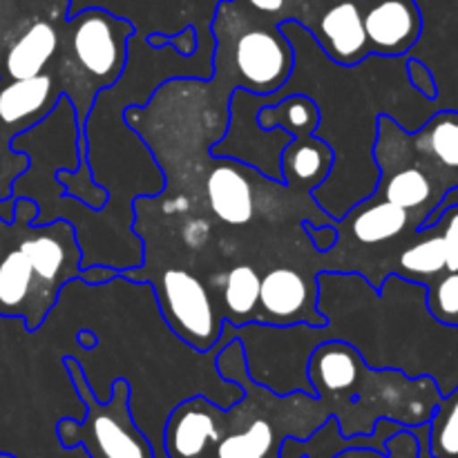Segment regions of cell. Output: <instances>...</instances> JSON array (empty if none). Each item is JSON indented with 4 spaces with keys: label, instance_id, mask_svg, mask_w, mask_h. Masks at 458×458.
Masks as SVG:
<instances>
[{
    "label": "cell",
    "instance_id": "cell-20",
    "mask_svg": "<svg viewBox=\"0 0 458 458\" xmlns=\"http://www.w3.org/2000/svg\"><path fill=\"white\" fill-rule=\"evenodd\" d=\"M407 81L419 94H423L428 101H438V81L434 76L432 67L425 65L419 56H407Z\"/></svg>",
    "mask_w": 458,
    "mask_h": 458
},
{
    "label": "cell",
    "instance_id": "cell-17",
    "mask_svg": "<svg viewBox=\"0 0 458 458\" xmlns=\"http://www.w3.org/2000/svg\"><path fill=\"white\" fill-rule=\"evenodd\" d=\"M258 123L264 130L282 128L291 137L313 134V130L320 123V110L313 98L304 97V94H289V97L280 98L276 106L259 107Z\"/></svg>",
    "mask_w": 458,
    "mask_h": 458
},
{
    "label": "cell",
    "instance_id": "cell-18",
    "mask_svg": "<svg viewBox=\"0 0 458 458\" xmlns=\"http://www.w3.org/2000/svg\"><path fill=\"white\" fill-rule=\"evenodd\" d=\"M428 452L432 458H458V385L443 394L429 419Z\"/></svg>",
    "mask_w": 458,
    "mask_h": 458
},
{
    "label": "cell",
    "instance_id": "cell-5",
    "mask_svg": "<svg viewBox=\"0 0 458 458\" xmlns=\"http://www.w3.org/2000/svg\"><path fill=\"white\" fill-rule=\"evenodd\" d=\"M72 385L85 405L81 420L61 419L56 438L65 450H83L88 458H157L152 441L130 410V383L116 378L106 403L94 396L83 367L74 356H63Z\"/></svg>",
    "mask_w": 458,
    "mask_h": 458
},
{
    "label": "cell",
    "instance_id": "cell-9",
    "mask_svg": "<svg viewBox=\"0 0 458 458\" xmlns=\"http://www.w3.org/2000/svg\"><path fill=\"white\" fill-rule=\"evenodd\" d=\"M295 22L338 65L353 67L371 56L362 27V0H302Z\"/></svg>",
    "mask_w": 458,
    "mask_h": 458
},
{
    "label": "cell",
    "instance_id": "cell-23",
    "mask_svg": "<svg viewBox=\"0 0 458 458\" xmlns=\"http://www.w3.org/2000/svg\"><path fill=\"white\" fill-rule=\"evenodd\" d=\"M119 273L121 271H116L114 267H103V264H97V267L83 268L79 280H83L85 284H89V286H101V284H107V282L116 280V277H119Z\"/></svg>",
    "mask_w": 458,
    "mask_h": 458
},
{
    "label": "cell",
    "instance_id": "cell-1",
    "mask_svg": "<svg viewBox=\"0 0 458 458\" xmlns=\"http://www.w3.org/2000/svg\"><path fill=\"white\" fill-rule=\"evenodd\" d=\"M309 380L343 437L371 434L380 419L403 428L429 423L443 396L432 376L410 378L394 367L376 369L344 340L318 344L309 360Z\"/></svg>",
    "mask_w": 458,
    "mask_h": 458
},
{
    "label": "cell",
    "instance_id": "cell-24",
    "mask_svg": "<svg viewBox=\"0 0 458 458\" xmlns=\"http://www.w3.org/2000/svg\"><path fill=\"white\" fill-rule=\"evenodd\" d=\"M277 458H280V456H277Z\"/></svg>",
    "mask_w": 458,
    "mask_h": 458
},
{
    "label": "cell",
    "instance_id": "cell-3",
    "mask_svg": "<svg viewBox=\"0 0 458 458\" xmlns=\"http://www.w3.org/2000/svg\"><path fill=\"white\" fill-rule=\"evenodd\" d=\"M134 31L128 18L98 4L67 16L54 70L74 106L81 130L97 94L112 88L123 74L128 40Z\"/></svg>",
    "mask_w": 458,
    "mask_h": 458
},
{
    "label": "cell",
    "instance_id": "cell-15",
    "mask_svg": "<svg viewBox=\"0 0 458 458\" xmlns=\"http://www.w3.org/2000/svg\"><path fill=\"white\" fill-rule=\"evenodd\" d=\"M334 165V150L316 134H295L280 159L282 182L295 192L311 195L325 183Z\"/></svg>",
    "mask_w": 458,
    "mask_h": 458
},
{
    "label": "cell",
    "instance_id": "cell-13",
    "mask_svg": "<svg viewBox=\"0 0 458 458\" xmlns=\"http://www.w3.org/2000/svg\"><path fill=\"white\" fill-rule=\"evenodd\" d=\"M403 428L401 423L389 419H380L376 423L371 434H356V437H343L340 434V425L334 416L325 420L316 432L309 438L300 441V438H284L280 445L277 456L280 458H335L347 450H356V447H369V450L387 454V441L398 434Z\"/></svg>",
    "mask_w": 458,
    "mask_h": 458
},
{
    "label": "cell",
    "instance_id": "cell-12",
    "mask_svg": "<svg viewBox=\"0 0 458 458\" xmlns=\"http://www.w3.org/2000/svg\"><path fill=\"white\" fill-rule=\"evenodd\" d=\"M362 27L376 56H407L423 36V12L416 0H362Z\"/></svg>",
    "mask_w": 458,
    "mask_h": 458
},
{
    "label": "cell",
    "instance_id": "cell-4",
    "mask_svg": "<svg viewBox=\"0 0 458 458\" xmlns=\"http://www.w3.org/2000/svg\"><path fill=\"white\" fill-rule=\"evenodd\" d=\"M143 242L141 267L121 271L132 284L146 282L164 325L195 352H210L222 338L224 313L204 273L157 240Z\"/></svg>",
    "mask_w": 458,
    "mask_h": 458
},
{
    "label": "cell",
    "instance_id": "cell-10",
    "mask_svg": "<svg viewBox=\"0 0 458 458\" xmlns=\"http://www.w3.org/2000/svg\"><path fill=\"white\" fill-rule=\"evenodd\" d=\"M56 307L22 253L12 224L0 219V316L21 318L27 331H36Z\"/></svg>",
    "mask_w": 458,
    "mask_h": 458
},
{
    "label": "cell",
    "instance_id": "cell-22",
    "mask_svg": "<svg viewBox=\"0 0 458 458\" xmlns=\"http://www.w3.org/2000/svg\"><path fill=\"white\" fill-rule=\"evenodd\" d=\"M164 45L174 47V52H179L182 56H191V54H195L197 47H199V34H197V27L188 25L173 36L164 34Z\"/></svg>",
    "mask_w": 458,
    "mask_h": 458
},
{
    "label": "cell",
    "instance_id": "cell-19",
    "mask_svg": "<svg viewBox=\"0 0 458 458\" xmlns=\"http://www.w3.org/2000/svg\"><path fill=\"white\" fill-rule=\"evenodd\" d=\"M425 307L438 325L458 329V273H445L425 286Z\"/></svg>",
    "mask_w": 458,
    "mask_h": 458
},
{
    "label": "cell",
    "instance_id": "cell-2",
    "mask_svg": "<svg viewBox=\"0 0 458 458\" xmlns=\"http://www.w3.org/2000/svg\"><path fill=\"white\" fill-rule=\"evenodd\" d=\"M210 31L215 36L210 81L226 97L235 89L258 97L276 94L293 74V45L280 25L237 0H219Z\"/></svg>",
    "mask_w": 458,
    "mask_h": 458
},
{
    "label": "cell",
    "instance_id": "cell-11",
    "mask_svg": "<svg viewBox=\"0 0 458 458\" xmlns=\"http://www.w3.org/2000/svg\"><path fill=\"white\" fill-rule=\"evenodd\" d=\"M228 429V410L219 407L204 394H192L165 416V458H208Z\"/></svg>",
    "mask_w": 458,
    "mask_h": 458
},
{
    "label": "cell",
    "instance_id": "cell-7",
    "mask_svg": "<svg viewBox=\"0 0 458 458\" xmlns=\"http://www.w3.org/2000/svg\"><path fill=\"white\" fill-rule=\"evenodd\" d=\"M228 327L233 338L242 343L246 371L255 385L277 396L293 392L316 396L309 380V360L318 344H322V340L318 338V327L304 322L291 327L264 325V322Z\"/></svg>",
    "mask_w": 458,
    "mask_h": 458
},
{
    "label": "cell",
    "instance_id": "cell-16",
    "mask_svg": "<svg viewBox=\"0 0 458 458\" xmlns=\"http://www.w3.org/2000/svg\"><path fill=\"white\" fill-rule=\"evenodd\" d=\"M259 284L262 271L250 259H237L228 267L226 284L219 295V307L228 325L242 327L258 320Z\"/></svg>",
    "mask_w": 458,
    "mask_h": 458
},
{
    "label": "cell",
    "instance_id": "cell-8",
    "mask_svg": "<svg viewBox=\"0 0 458 458\" xmlns=\"http://www.w3.org/2000/svg\"><path fill=\"white\" fill-rule=\"evenodd\" d=\"M316 253L309 250L300 262H273L262 271L258 320L264 325L325 327L327 318L318 311V268Z\"/></svg>",
    "mask_w": 458,
    "mask_h": 458
},
{
    "label": "cell",
    "instance_id": "cell-21",
    "mask_svg": "<svg viewBox=\"0 0 458 458\" xmlns=\"http://www.w3.org/2000/svg\"><path fill=\"white\" fill-rule=\"evenodd\" d=\"M302 228L309 237V244H311L313 250H318V253H329L335 246V242H338V228H335V222L322 224V226L304 222Z\"/></svg>",
    "mask_w": 458,
    "mask_h": 458
},
{
    "label": "cell",
    "instance_id": "cell-14",
    "mask_svg": "<svg viewBox=\"0 0 458 458\" xmlns=\"http://www.w3.org/2000/svg\"><path fill=\"white\" fill-rule=\"evenodd\" d=\"M419 159L437 168L458 186V110H438L420 128L407 132Z\"/></svg>",
    "mask_w": 458,
    "mask_h": 458
},
{
    "label": "cell",
    "instance_id": "cell-6",
    "mask_svg": "<svg viewBox=\"0 0 458 458\" xmlns=\"http://www.w3.org/2000/svg\"><path fill=\"white\" fill-rule=\"evenodd\" d=\"M374 161L378 168V183L374 192L407 210L419 228L428 224L447 195L458 188L452 179L414 155L407 130L387 114L378 116Z\"/></svg>",
    "mask_w": 458,
    "mask_h": 458
}]
</instances>
